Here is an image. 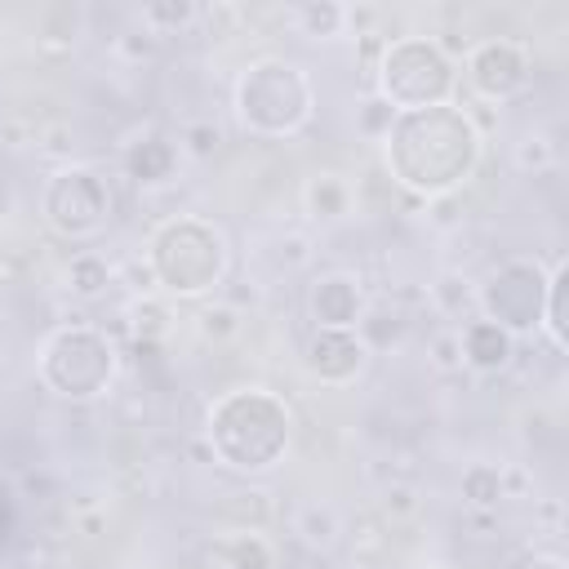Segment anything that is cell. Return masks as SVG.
<instances>
[{
    "instance_id": "6da1fadb",
    "label": "cell",
    "mask_w": 569,
    "mask_h": 569,
    "mask_svg": "<svg viewBox=\"0 0 569 569\" xmlns=\"http://www.w3.org/2000/svg\"><path fill=\"white\" fill-rule=\"evenodd\" d=\"M382 142H387V169L396 173V182L427 200L453 196L480 164V129L471 111L453 102L396 111Z\"/></svg>"
},
{
    "instance_id": "7a4b0ae2",
    "label": "cell",
    "mask_w": 569,
    "mask_h": 569,
    "mask_svg": "<svg viewBox=\"0 0 569 569\" xmlns=\"http://www.w3.org/2000/svg\"><path fill=\"white\" fill-rule=\"evenodd\" d=\"M209 453L231 471H267L289 449V409L262 387H240L213 400L204 422Z\"/></svg>"
},
{
    "instance_id": "3957f363",
    "label": "cell",
    "mask_w": 569,
    "mask_h": 569,
    "mask_svg": "<svg viewBox=\"0 0 569 569\" xmlns=\"http://www.w3.org/2000/svg\"><path fill=\"white\" fill-rule=\"evenodd\" d=\"M147 271L173 298H200L227 276V240L204 218H169L147 244Z\"/></svg>"
},
{
    "instance_id": "277c9868",
    "label": "cell",
    "mask_w": 569,
    "mask_h": 569,
    "mask_svg": "<svg viewBox=\"0 0 569 569\" xmlns=\"http://www.w3.org/2000/svg\"><path fill=\"white\" fill-rule=\"evenodd\" d=\"M311 80L284 62V58H262L253 67H244L240 84H236V111L240 124L258 138H289L311 120Z\"/></svg>"
},
{
    "instance_id": "5b68a950",
    "label": "cell",
    "mask_w": 569,
    "mask_h": 569,
    "mask_svg": "<svg viewBox=\"0 0 569 569\" xmlns=\"http://www.w3.org/2000/svg\"><path fill=\"white\" fill-rule=\"evenodd\" d=\"M453 58H445L436 40L405 36L378 53V98H387L396 111L445 107L453 98Z\"/></svg>"
},
{
    "instance_id": "8992f818",
    "label": "cell",
    "mask_w": 569,
    "mask_h": 569,
    "mask_svg": "<svg viewBox=\"0 0 569 569\" xmlns=\"http://www.w3.org/2000/svg\"><path fill=\"white\" fill-rule=\"evenodd\" d=\"M40 378L62 400H93L116 378V347L89 325H67L44 342Z\"/></svg>"
},
{
    "instance_id": "52a82bcc",
    "label": "cell",
    "mask_w": 569,
    "mask_h": 569,
    "mask_svg": "<svg viewBox=\"0 0 569 569\" xmlns=\"http://www.w3.org/2000/svg\"><path fill=\"white\" fill-rule=\"evenodd\" d=\"M542 302H547V271L529 258H511L493 267L489 280L476 289V311L498 329H507L511 338L542 329Z\"/></svg>"
},
{
    "instance_id": "ba28073f",
    "label": "cell",
    "mask_w": 569,
    "mask_h": 569,
    "mask_svg": "<svg viewBox=\"0 0 569 569\" xmlns=\"http://www.w3.org/2000/svg\"><path fill=\"white\" fill-rule=\"evenodd\" d=\"M111 187L102 173L93 169H80V164H67L49 178L44 187V222L67 236V240H89L98 236L107 222H111Z\"/></svg>"
},
{
    "instance_id": "9c48e42d",
    "label": "cell",
    "mask_w": 569,
    "mask_h": 569,
    "mask_svg": "<svg viewBox=\"0 0 569 569\" xmlns=\"http://www.w3.org/2000/svg\"><path fill=\"white\" fill-rule=\"evenodd\" d=\"M467 84L489 98V102H507L529 84V58L516 40H480L467 53Z\"/></svg>"
},
{
    "instance_id": "30bf717a",
    "label": "cell",
    "mask_w": 569,
    "mask_h": 569,
    "mask_svg": "<svg viewBox=\"0 0 569 569\" xmlns=\"http://www.w3.org/2000/svg\"><path fill=\"white\" fill-rule=\"evenodd\" d=\"M365 360H369V351L356 338V329H316L307 342V369H311V378H320L329 387L351 382L365 369Z\"/></svg>"
},
{
    "instance_id": "8fae6325",
    "label": "cell",
    "mask_w": 569,
    "mask_h": 569,
    "mask_svg": "<svg viewBox=\"0 0 569 569\" xmlns=\"http://www.w3.org/2000/svg\"><path fill=\"white\" fill-rule=\"evenodd\" d=\"M307 307H311L316 329H356L365 316V289L347 271H325L316 276Z\"/></svg>"
},
{
    "instance_id": "7c38bea8",
    "label": "cell",
    "mask_w": 569,
    "mask_h": 569,
    "mask_svg": "<svg viewBox=\"0 0 569 569\" xmlns=\"http://www.w3.org/2000/svg\"><path fill=\"white\" fill-rule=\"evenodd\" d=\"M458 347H462V365H471L480 373H498L516 356V338L485 316H471L467 325H458Z\"/></svg>"
},
{
    "instance_id": "4fadbf2b",
    "label": "cell",
    "mask_w": 569,
    "mask_h": 569,
    "mask_svg": "<svg viewBox=\"0 0 569 569\" xmlns=\"http://www.w3.org/2000/svg\"><path fill=\"white\" fill-rule=\"evenodd\" d=\"M213 556H218L222 569H271L276 565V551L258 529H236V533L218 538Z\"/></svg>"
},
{
    "instance_id": "5bb4252c",
    "label": "cell",
    "mask_w": 569,
    "mask_h": 569,
    "mask_svg": "<svg viewBox=\"0 0 569 569\" xmlns=\"http://www.w3.org/2000/svg\"><path fill=\"white\" fill-rule=\"evenodd\" d=\"M124 169H129V178H138V182H164V178H173V169H178V147L173 142H164V138H147V142H133L129 151H124Z\"/></svg>"
},
{
    "instance_id": "9a60e30c",
    "label": "cell",
    "mask_w": 569,
    "mask_h": 569,
    "mask_svg": "<svg viewBox=\"0 0 569 569\" xmlns=\"http://www.w3.org/2000/svg\"><path fill=\"white\" fill-rule=\"evenodd\" d=\"M565 293H569V262L556 258L547 271V302H542V329L556 351H569V316H565Z\"/></svg>"
},
{
    "instance_id": "2e32d148",
    "label": "cell",
    "mask_w": 569,
    "mask_h": 569,
    "mask_svg": "<svg viewBox=\"0 0 569 569\" xmlns=\"http://www.w3.org/2000/svg\"><path fill=\"white\" fill-rule=\"evenodd\" d=\"M111 262L102 258V253H93V249H84V253H76L71 262H67V271H62V280H67V289L76 293V298H84V302H93V298H102L107 289H111Z\"/></svg>"
},
{
    "instance_id": "e0dca14e",
    "label": "cell",
    "mask_w": 569,
    "mask_h": 569,
    "mask_svg": "<svg viewBox=\"0 0 569 569\" xmlns=\"http://www.w3.org/2000/svg\"><path fill=\"white\" fill-rule=\"evenodd\" d=\"M431 307H436L445 320L467 325V320H471V311H476V289H471V280H467V276H458V271L436 276V284H431Z\"/></svg>"
},
{
    "instance_id": "ac0fdd59",
    "label": "cell",
    "mask_w": 569,
    "mask_h": 569,
    "mask_svg": "<svg viewBox=\"0 0 569 569\" xmlns=\"http://www.w3.org/2000/svg\"><path fill=\"white\" fill-rule=\"evenodd\" d=\"M502 498H507V476H502V467L471 462V467L462 471V502H467V507L493 511Z\"/></svg>"
},
{
    "instance_id": "d6986e66",
    "label": "cell",
    "mask_w": 569,
    "mask_h": 569,
    "mask_svg": "<svg viewBox=\"0 0 569 569\" xmlns=\"http://www.w3.org/2000/svg\"><path fill=\"white\" fill-rule=\"evenodd\" d=\"M400 333H405V316L396 307H365L356 325V338L365 342V351H387L391 342H400Z\"/></svg>"
},
{
    "instance_id": "ffe728a7",
    "label": "cell",
    "mask_w": 569,
    "mask_h": 569,
    "mask_svg": "<svg viewBox=\"0 0 569 569\" xmlns=\"http://www.w3.org/2000/svg\"><path fill=\"white\" fill-rule=\"evenodd\" d=\"M293 529H298V538H302L307 547H316V551L333 547V542H338V533H342V525H338L333 507H325V502H307V507L298 511Z\"/></svg>"
},
{
    "instance_id": "44dd1931",
    "label": "cell",
    "mask_w": 569,
    "mask_h": 569,
    "mask_svg": "<svg viewBox=\"0 0 569 569\" xmlns=\"http://www.w3.org/2000/svg\"><path fill=\"white\" fill-rule=\"evenodd\" d=\"M218 516L231 520L236 529H262L267 516H271V507H267V493L262 489H240V493H227L218 502Z\"/></svg>"
},
{
    "instance_id": "7402d4cb",
    "label": "cell",
    "mask_w": 569,
    "mask_h": 569,
    "mask_svg": "<svg viewBox=\"0 0 569 569\" xmlns=\"http://www.w3.org/2000/svg\"><path fill=\"white\" fill-rule=\"evenodd\" d=\"M347 187H342V178H333V173H320V178H311L307 182V209L320 218V222H338L342 213H347Z\"/></svg>"
},
{
    "instance_id": "603a6c76",
    "label": "cell",
    "mask_w": 569,
    "mask_h": 569,
    "mask_svg": "<svg viewBox=\"0 0 569 569\" xmlns=\"http://www.w3.org/2000/svg\"><path fill=\"white\" fill-rule=\"evenodd\" d=\"M289 13L302 27V36H316V40L320 36H338V27L347 22V9L333 4V0H307V4H293Z\"/></svg>"
},
{
    "instance_id": "cb8c5ba5",
    "label": "cell",
    "mask_w": 569,
    "mask_h": 569,
    "mask_svg": "<svg viewBox=\"0 0 569 569\" xmlns=\"http://www.w3.org/2000/svg\"><path fill=\"white\" fill-rule=\"evenodd\" d=\"M196 13H200V9H196L191 0H151V4L142 9V22H147L151 31H173V27H187Z\"/></svg>"
},
{
    "instance_id": "d4e9b609",
    "label": "cell",
    "mask_w": 569,
    "mask_h": 569,
    "mask_svg": "<svg viewBox=\"0 0 569 569\" xmlns=\"http://www.w3.org/2000/svg\"><path fill=\"white\" fill-rule=\"evenodd\" d=\"M391 120H396V107H391L387 98H378V93H369V98L356 107V129H360L365 138H387Z\"/></svg>"
},
{
    "instance_id": "484cf974",
    "label": "cell",
    "mask_w": 569,
    "mask_h": 569,
    "mask_svg": "<svg viewBox=\"0 0 569 569\" xmlns=\"http://www.w3.org/2000/svg\"><path fill=\"white\" fill-rule=\"evenodd\" d=\"M200 333H204L209 342H227V338H236V333H240V311H236L231 302L204 307V311H200Z\"/></svg>"
},
{
    "instance_id": "4316f807",
    "label": "cell",
    "mask_w": 569,
    "mask_h": 569,
    "mask_svg": "<svg viewBox=\"0 0 569 569\" xmlns=\"http://www.w3.org/2000/svg\"><path fill=\"white\" fill-rule=\"evenodd\" d=\"M516 164H520V169H533V173L551 169V164H556V142H551L547 133H529V138H520V147H516Z\"/></svg>"
},
{
    "instance_id": "83f0119b",
    "label": "cell",
    "mask_w": 569,
    "mask_h": 569,
    "mask_svg": "<svg viewBox=\"0 0 569 569\" xmlns=\"http://www.w3.org/2000/svg\"><path fill=\"white\" fill-rule=\"evenodd\" d=\"M427 360H431L440 373H453V369H462L458 329H440V333H431V342H427Z\"/></svg>"
},
{
    "instance_id": "f1b7e54d",
    "label": "cell",
    "mask_w": 569,
    "mask_h": 569,
    "mask_svg": "<svg viewBox=\"0 0 569 569\" xmlns=\"http://www.w3.org/2000/svg\"><path fill=\"white\" fill-rule=\"evenodd\" d=\"M169 329V311L160 307V302H133V333H138V342H156L160 333Z\"/></svg>"
},
{
    "instance_id": "f546056e",
    "label": "cell",
    "mask_w": 569,
    "mask_h": 569,
    "mask_svg": "<svg viewBox=\"0 0 569 569\" xmlns=\"http://www.w3.org/2000/svg\"><path fill=\"white\" fill-rule=\"evenodd\" d=\"M182 142H187V151L191 156H213L218 151V142H222V133H218V124L213 120H200V124H187V133H182Z\"/></svg>"
},
{
    "instance_id": "4dcf8cb0",
    "label": "cell",
    "mask_w": 569,
    "mask_h": 569,
    "mask_svg": "<svg viewBox=\"0 0 569 569\" xmlns=\"http://www.w3.org/2000/svg\"><path fill=\"white\" fill-rule=\"evenodd\" d=\"M382 511H387L391 520H405V516H413V511H418V493H413L409 485H391V489H387V498H382Z\"/></svg>"
},
{
    "instance_id": "1f68e13d",
    "label": "cell",
    "mask_w": 569,
    "mask_h": 569,
    "mask_svg": "<svg viewBox=\"0 0 569 569\" xmlns=\"http://www.w3.org/2000/svg\"><path fill=\"white\" fill-rule=\"evenodd\" d=\"M120 49H124L129 58H147V53H151V40H147L142 31H124V40H120Z\"/></svg>"
},
{
    "instance_id": "d6a6232c",
    "label": "cell",
    "mask_w": 569,
    "mask_h": 569,
    "mask_svg": "<svg viewBox=\"0 0 569 569\" xmlns=\"http://www.w3.org/2000/svg\"><path fill=\"white\" fill-rule=\"evenodd\" d=\"M520 569H565V560L560 556H529Z\"/></svg>"
},
{
    "instance_id": "836d02e7",
    "label": "cell",
    "mask_w": 569,
    "mask_h": 569,
    "mask_svg": "<svg viewBox=\"0 0 569 569\" xmlns=\"http://www.w3.org/2000/svg\"><path fill=\"white\" fill-rule=\"evenodd\" d=\"M9 209V182H4V173H0V213Z\"/></svg>"
},
{
    "instance_id": "e575fe53",
    "label": "cell",
    "mask_w": 569,
    "mask_h": 569,
    "mask_svg": "<svg viewBox=\"0 0 569 569\" xmlns=\"http://www.w3.org/2000/svg\"><path fill=\"white\" fill-rule=\"evenodd\" d=\"M4 529H9V511H4V493H0V542H4Z\"/></svg>"
},
{
    "instance_id": "d590c367",
    "label": "cell",
    "mask_w": 569,
    "mask_h": 569,
    "mask_svg": "<svg viewBox=\"0 0 569 569\" xmlns=\"http://www.w3.org/2000/svg\"><path fill=\"white\" fill-rule=\"evenodd\" d=\"M427 569H445V565H427Z\"/></svg>"
}]
</instances>
